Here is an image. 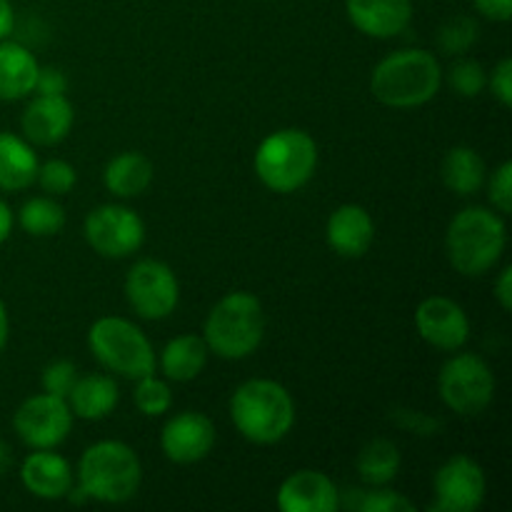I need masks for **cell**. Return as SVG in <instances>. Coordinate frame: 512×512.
<instances>
[{
	"mask_svg": "<svg viewBox=\"0 0 512 512\" xmlns=\"http://www.w3.org/2000/svg\"><path fill=\"white\" fill-rule=\"evenodd\" d=\"M443 85L438 58L423 48L395 50L375 65L370 93L388 108L408 110L430 103Z\"/></svg>",
	"mask_w": 512,
	"mask_h": 512,
	"instance_id": "obj_1",
	"label": "cell"
},
{
	"mask_svg": "<svg viewBox=\"0 0 512 512\" xmlns=\"http://www.w3.org/2000/svg\"><path fill=\"white\" fill-rule=\"evenodd\" d=\"M230 420L248 443L275 445L295 425L293 395L275 380L253 378L230 398Z\"/></svg>",
	"mask_w": 512,
	"mask_h": 512,
	"instance_id": "obj_2",
	"label": "cell"
},
{
	"mask_svg": "<svg viewBox=\"0 0 512 512\" xmlns=\"http://www.w3.org/2000/svg\"><path fill=\"white\" fill-rule=\"evenodd\" d=\"M508 245L503 218L488 208H465L450 220L445 233V253L450 265L465 278H478L493 270Z\"/></svg>",
	"mask_w": 512,
	"mask_h": 512,
	"instance_id": "obj_3",
	"label": "cell"
},
{
	"mask_svg": "<svg viewBox=\"0 0 512 512\" xmlns=\"http://www.w3.org/2000/svg\"><path fill=\"white\" fill-rule=\"evenodd\" d=\"M143 483L138 453L120 440L90 445L78 463L80 493L105 505H123L135 498Z\"/></svg>",
	"mask_w": 512,
	"mask_h": 512,
	"instance_id": "obj_4",
	"label": "cell"
},
{
	"mask_svg": "<svg viewBox=\"0 0 512 512\" xmlns=\"http://www.w3.org/2000/svg\"><path fill=\"white\" fill-rule=\"evenodd\" d=\"M265 338V310L253 293L235 290L213 305L203 325L210 353L223 360H243L260 348Z\"/></svg>",
	"mask_w": 512,
	"mask_h": 512,
	"instance_id": "obj_5",
	"label": "cell"
},
{
	"mask_svg": "<svg viewBox=\"0 0 512 512\" xmlns=\"http://www.w3.org/2000/svg\"><path fill=\"white\" fill-rule=\"evenodd\" d=\"M255 175L273 193H295L318 168V143L300 128L270 133L255 150Z\"/></svg>",
	"mask_w": 512,
	"mask_h": 512,
	"instance_id": "obj_6",
	"label": "cell"
},
{
	"mask_svg": "<svg viewBox=\"0 0 512 512\" xmlns=\"http://www.w3.org/2000/svg\"><path fill=\"white\" fill-rule=\"evenodd\" d=\"M88 348L103 368L128 380L155 373V350L143 330L125 318L105 315L88 330Z\"/></svg>",
	"mask_w": 512,
	"mask_h": 512,
	"instance_id": "obj_7",
	"label": "cell"
},
{
	"mask_svg": "<svg viewBox=\"0 0 512 512\" xmlns=\"http://www.w3.org/2000/svg\"><path fill=\"white\" fill-rule=\"evenodd\" d=\"M438 393L445 408L460 418H475L485 413L495 398V375L480 355H453L440 368Z\"/></svg>",
	"mask_w": 512,
	"mask_h": 512,
	"instance_id": "obj_8",
	"label": "cell"
},
{
	"mask_svg": "<svg viewBox=\"0 0 512 512\" xmlns=\"http://www.w3.org/2000/svg\"><path fill=\"white\" fill-rule=\"evenodd\" d=\"M125 300L145 320H165L180 303V283L160 260H138L125 275Z\"/></svg>",
	"mask_w": 512,
	"mask_h": 512,
	"instance_id": "obj_9",
	"label": "cell"
},
{
	"mask_svg": "<svg viewBox=\"0 0 512 512\" xmlns=\"http://www.w3.org/2000/svg\"><path fill=\"white\" fill-rule=\"evenodd\" d=\"M73 428V410L68 400L40 393L23 400L13 415V430L30 450L58 448Z\"/></svg>",
	"mask_w": 512,
	"mask_h": 512,
	"instance_id": "obj_10",
	"label": "cell"
},
{
	"mask_svg": "<svg viewBox=\"0 0 512 512\" xmlns=\"http://www.w3.org/2000/svg\"><path fill=\"white\" fill-rule=\"evenodd\" d=\"M85 240L103 258H128L145 240V223L125 205H100L90 210L83 225Z\"/></svg>",
	"mask_w": 512,
	"mask_h": 512,
	"instance_id": "obj_11",
	"label": "cell"
},
{
	"mask_svg": "<svg viewBox=\"0 0 512 512\" xmlns=\"http://www.w3.org/2000/svg\"><path fill=\"white\" fill-rule=\"evenodd\" d=\"M435 512H475L485 503L488 478L478 460L468 455H453L438 468L433 480Z\"/></svg>",
	"mask_w": 512,
	"mask_h": 512,
	"instance_id": "obj_12",
	"label": "cell"
},
{
	"mask_svg": "<svg viewBox=\"0 0 512 512\" xmlns=\"http://www.w3.org/2000/svg\"><path fill=\"white\" fill-rule=\"evenodd\" d=\"M415 328L425 343L448 353L460 350L470 340L468 313L445 295H433L418 305Z\"/></svg>",
	"mask_w": 512,
	"mask_h": 512,
	"instance_id": "obj_13",
	"label": "cell"
},
{
	"mask_svg": "<svg viewBox=\"0 0 512 512\" xmlns=\"http://www.w3.org/2000/svg\"><path fill=\"white\" fill-rule=\"evenodd\" d=\"M215 445V425L198 410L173 415L160 433V448L168 460L178 465L200 463Z\"/></svg>",
	"mask_w": 512,
	"mask_h": 512,
	"instance_id": "obj_14",
	"label": "cell"
},
{
	"mask_svg": "<svg viewBox=\"0 0 512 512\" xmlns=\"http://www.w3.org/2000/svg\"><path fill=\"white\" fill-rule=\"evenodd\" d=\"M278 508L283 512H335L340 508V493L320 470H295L280 483Z\"/></svg>",
	"mask_w": 512,
	"mask_h": 512,
	"instance_id": "obj_15",
	"label": "cell"
},
{
	"mask_svg": "<svg viewBox=\"0 0 512 512\" xmlns=\"http://www.w3.org/2000/svg\"><path fill=\"white\" fill-rule=\"evenodd\" d=\"M73 105L65 95H38L28 103L20 128L25 140L35 145H58L73 128Z\"/></svg>",
	"mask_w": 512,
	"mask_h": 512,
	"instance_id": "obj_16",
	"label": "cell"
},
{
	"mask_svg": "<svg viewBox=\"0 0 512 512\" xmlns=\"http://www.w3.org/2000/svg\"><path fill=\"white\" fill-rule=\"evenodd\" d=\"M20 483L33 498L63 500L73 493V468L53 448L35 450L20 465Z\"/></svg>",
	"mask_w": 512,
	"mask_h": 512,
	"instance_id": "obj_17",
	"label": "cell"
},
{
	"mask_svg": "<svg viewBox=\"0 0 512 512\" xmlns=\"http://www.w3.org/2000/svg\"><path fill=\"white\" fill-rule=\"evenodd\" d=\"M345 13L353 28L368 38L388 40L403 33L413 20L410 0H345Z\"/></svg>",
	"mask_w": 512,
	"mask_h": 512,
	"instance_id": "obj_18",
	"label": "cell"
},
{
	"mask_svg": "<svg viewBox=\"0 0 512 512\" xmlns=\"http://www.w3.org/2000/svg\"><path fill=\"white\" fill-rule=\"evenodd\" d=\"M325 240L340 258H363L375 240V223L363 205H340L325 225Z\"/></svg>",
	"mask_w": 512,
	"mask_h": 512,
	"instance_id": "obj_19",
	"label": "cell"
},
{
	"mask_svg": "<svg viewBox=\"0 0 512 512\" xmlns=\"http://www.w3.org/2000/svg\"><path fill=\"white\" fill-rule=\"evenodd\" d=\"M38 60L25 45L0 40V100H23L35 93Z\"/></svg>",
	"mask_w": 512,
	"mask_h": 512,
	"instance_id": "obj_20",
	"label": "cell"
},
{
	"mask_svg": "<svg viewBox=\"0 0 512 512\" xmlns=\"http://www.w3.org/2000/svg\"><path fill=\"white\" fill-rule=\"evenodd\" d=\"M68 405L73 418L80 420H103L118 408L120 390L110 375H85L75 380L73 390L68 393Z\"/></svg>",
	"mask_w": 512,
	"mask_h": 512,
	"instance_id": "obj_21",
	"label": "cell"
},
{
	"mask_svg": "<svg viewBox=\"0 0 512 512\" xmlns=\"http://www.w3.org/2000/svg\"><path fill=\"white\" fill-rule=\"evenodd\" d=\"M38 155L28 140L0 133V190H25L38 178Z\"/></svg>",
	"mask_w": 512,
	"mask_h": 512,
	"instance_id": "obj_22",
	"label": "cell"
},
{
	"mask_svg": "<svg viewBox=\"0 0 512 512\" xmlns=\"http://www.w3.org/2000/svg\"><path fill=\"white\" fill-rule=\"evenodd\" d=\"M208 355L203 335H178L160 353V368L173 383H190L205 370Z\"/></svg>",
	"mask_w": 512,
	"mask_h": 512,
	"instance_id": "obj_23",
	"label": "cell"
},
{
	"mask_svg": "<svg viewBox=\"0 0 512 512\" xmlns=\"http://www.w3.org/2000/svg\"><path fill=\"white\" fill-rule=\"evenodd\" d=\"M153 163L143 153H120L105 165L103 183L118 198H138L153 183Z\"/></svg>",
	"mask_w": 512,
	"mask_h": 512,
	"instance_id": "obj_24",
	"label": "cell"
},
{
	"mask_svg": "<svg viewBox=\"0 0 512 512\" xmlns=\"http://www.w3.org/2000/svg\"><path fill=\"white\" fill-rule=\"evenodd\" d=\"M485 160L480 158L478 150L468 148V145H458L445 153L443 163H440V178H443L445 188L453 190L455 195H475L485 183Z\"/></svg>",
	"mask_w": 512,
	"mask_h": 512,
	"instance_id": "obj_25",
	"label": "cell"
},
{
	"mask_svg": "<svg viewBox=\"0 0 512 512\" xmlns=\"http://www.w3.org/2000/svg\"><path fill=\"white\" fill-rule=\"evenodd\" d=\"M355 470H358L360 480H363L365 485H370V488L393 483L395 475H398L400 470L398 445L390 443V440L385 438L370 440V443H365L363 450L358 453Z\"/></svg>",
	"mask_w": 512,
	"mask_h": 512,
	"instance_id": "obj_26",
	"label": "cell"
},
{
	"mask_svg": "<svg viewBox=\"0 0 512 512\" xmlns=\"http://www.w3.org/2000/svg\"><path fill=\"white\" fill-rule=\"evenodd\" d=\"M18 223L33 238H50L63 230L65 210L53 198H30L18 210Z\"/></svg>",
	"mask_w": 512,
	"mask_h": 512,
	"instance_id": "obj_27",
	"label": "cell"
},
{
	"mask_svg": "<svg viewBox=\"0 0 512 512\" xmlns=\"http://www.w3.org/2000/svg\"><path fill=\"white\" fill-rule=\"evenodd\" d=\"M133 398L135 408H138L140 413L148 415V418H160V415L168 413L170 405H173V390H170V385L165 383V380L155 378L153 373L138 380Z\"/></svg>",
	"mask_w": 512,
	"mask_h": 512,
	"instance_id": "obj_28",
	"label": "cell"
},
{
	"mask_svg": "<svg viewBox=\"0 0 512 512\" xmlns=\"http://www.w3.org/2000/svg\"><path fill=\"white\" fill-rule=\"evenodd\" d=\"M480 38V25L478 20L468 18V15H458L450 18L448 23L440 28L438 45L443 53L448 55H465Z\"/></svg>",
	"mask_w": 512,
	"mask_h": 512,
	"instance_id": "obj_29",
	"label": "cell"
},
{
	"mask_svg": "<svg viewBox=\"0 0 512 512\" xmlns=\"http://www.w3.org/2000/svg\"><path fill=\"white\" fill-rule=\"evenodd\" d=\"M348 505L360 512H415L413 500L395 490H385L383 485L373 490H353Z\"/></svg>",
	"mask_w": 512,
	"mask_h": 512,
	"instance_id": "obj_30",
	"label": "cell"
},
{
	"mask_svg": "<svg viewBox=\"0 0 512 512\" xmlns=\"http://www.w3.org/2000/svg\"><path fill=\"white\" fill-rule=\"evenodd\" d=\"M448 83L460 98H478L488 85V73L473 58H458L448 70Z\"/></svg>",
	"mask_w": 512,
	"mask_h": 512,
	"instance_id": "obj_31",
	"label": "cell"
},
{
	"mask_svg": "<svg viewBox=\"0 0 512 512\" xmlns=\"http://www.w3.org/2000/svg\"><path fill=\"white\" fill-rule=\"evenodd\" d=\"M35 183L50 195H65L73 190V185L78 183V173L70 163L65 160H48L38 168V178Z\"/></svg>",
	"mask_w": 512,
	"mask_h": 512,
	"instance_id": "obj_32",
	"label": "cell"
},
{
	"mask_svg": "<svg viewBox=\"0 0 512 512\" xmlns=\"http://www.w3.org/2000/svg\"><path fill=\"white\" fill-rule=\"evenodd\" d=\"M75 380H78V370H75L73 363L68 360H55L48 368L43 370V393L58 395V398H68V393L73 390Z\"/></svg>",
	"mask_w": 512,
	"mask_h": 512,
	"instance_id": "obj_33",
	"label": "cell"
},
{
	"mask_svg": "<svg viewBox=\"0 0 512 512\" xmlns=\"http://www.w3.org/2000/svg\"><path fill=\"white\" fill-rule=\"evenodd\" d=\"M488 198L500 215L512 213V163L505 160L488 183Z\"/></svg>",
	"mask_w": 512,
	"mask_h": 512,
	"instance_id": "obj_34",
	"label": "cell"
},
{
	"mask_svg": "<svg viewBox=\"0 0 512 512\" xmlns=\"http://www.w3.org/2000/svg\"><path fill=\"white\" fill-rule=\"evenodd\" d=\"M490 90H493V98L498 100L503 108L512 105V60L503 58L493 70V78H490Z\"/></svg>",
	"mask_w": 512,
	"mask_h": 512,
	"instance_id": "obj_35",
	"label": "cell"
},
{
	"mask_svg": "<svg viewBox=\"0 0 512 512\" xmlns=\"http://www.w3.org/2000/svg\"><path fill=\"white\" fill-rule=\"evenodd\" d=\"M68 80H65L63 70L58 68H40L38 80H35V93L38 95H65Z\"/></svg>",
	"mask_w": 512,
	"mask_h": 512,
	"instance_id": "obj_36",
	"label": "cell"
},
{
	"mask_svg": "<svg viewBox=\"0 0 512 512\" xmlns=\"http://www.w3.org/2000/svg\"><path fill=\"white\" fill-rule=\"evenodd\" d=\"M480 15L495 23H508L512 18V0H473Z\"/></svg>",
	"mask_w": 512,
	"mask_h": 512,
	"instance_id": "obj_37",
	"label": "cell"
},
{
	"mask_svg": "<svg viewBox=\"0 0 512 512\" xmlns=\"http://www.w3.org/2000/svg\"><path fill=\"white\" fill-rule=\"evenodd\" d=\"M495 300H498L500 308L505 310V313H510L512 310V268H503V273H500V278L495 280Z\"/></svg>",
	"mask_w": 512,
	"mask_h": 512,
	"instance_id": "obj_38",
	"label": "cell"
},
{
	"mask_svg": "<svg viewBox=\"0 0 512 512\" xmlns=\"http://www.w3.org/2000/svg\"><path fill=\"white\" fill-rule=\"evenodd\" d=\"M15 23V13H13V3L10 0H0V40H5L13 30Z\"/></svg>",
	"mask_w": 512,
	"mask_h": 512,
	"instance_id": "obj_39",
	"label": "cell"
},
{
	"mask_svg": "<svg viewBox=\"0 0 512 512\" xmlns=\"http://www.w3.org/2000/svg\"><path fill=\"white\" fill-rule=\"evenodd\" d=\"M13 223V210H10L8 203L0 198V245H3L5 240L10 238V233H13Z\"/></svg>",
	"mask_w": 512,
	"mask_h": 512,
	"instance_id": "obj_40",
	"label": "cell"
},
{
	"mask_svg": "<svg viewBox=\"0 0 512 512\" xmlns=\"http://www.w3.org/2000/svg\"><path fill=\"white\" fill-rule=\"evenodd\" d=\"M8 335H10V320H8V310H5L3 298H0V353L8 345Z\"/></svg>",
	"mask_w": 512,
	"mask_h": 512,
	"instance_id": "obj_41",
	"label": "cell"
},
{
	"mask_svg": "<svg viewBox=\"0 0 512 512\" xmlns=\"http://www.w3.org/2000/svg\"><path fill=\"white\" fill-rule=\"evenodd\" d=\"M5 460H8V448H5V443H0V468H3Z\"/></svg>",
	"mask_w": 512,
	"mask_h": 512,
	"instance_id": "obj_42",
	"label": "cell"
}]
</instances>
